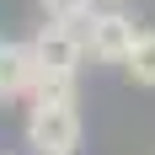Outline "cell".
Returning <instances> with one entry per match:
<instances>
[{
    "mask_svg": "<svg viewBox=\"0 0 155 155\" xmlns=\"http://www.w3.org/2000/svg\"><path fill=\"white\" fill-rule=\"evenodd\" d=\"M27 144L38 155H70L80 144V112H75V102H32V112H27Z\"/></svg>",
    "mask_w": 155,
    "mask_h": 155,
    "instance_id": "1",
    "label": "cell"
},
{
    "mask_svg": "<svg viewBox=\"0 0 155 155\" xmlns=\"http://www.w3.org/2000/svg\"><path fill=\"white\" fill-rule=\"evenodd\" d=\"M80 32H86V54L102 59V64H123L134 54V38H139V27L123 11H91L80 21Z\"/></svg>",
    "mask_w": 155,
    "mask_h": 155,
    "instance_id": "2",
    "label": "cell"
},
{
    "mask_svg": "<svg viewBox=\"0 0 155 155\" xmlns=\"http://www.w3.org/2000/svg\"><path fill=\"white\" fill-rule=\"evenodd\" d=\"M32 48H38L43 75H75L80 59H86V32L75 21H43V32L32 38Z\"/></svg>",
    "mask_w": 155,
    "mask_h": 155,
    "instance_id": "3",
    "label": "cell"
},
{
    "mask_svg": "<svg viewBox=\"0 0 155 155\" xmlns=\"http://www.w3.org/2000/svg\"><path fill=\"white\" fill-rule=\"evenodd\" d=\"M38 75H43V64H38V48L32 43H0V102L32 96Z\"/></svg>",
    "mask_w": 155,
    "mask_h": 155,
    "instance_id": "4",
    "label": "cell"
},
{
    "mask_svg": "<svg viewBox=\"0 0 155 155\" xmlns=\"http://www.w3.org/2000/svg\"><path fill=\"white\" fill-rule=\"evenodd\" d=\"M123 70L134 75V86H150L155 91V32H139L134 38V54L123 59Z\"/></svg>",
    "mask_w": 155,
    "mask_h": 155,
    "instance_id": "5",
    "label": "cell"
},
{
    "mask_svg": "<svg viewBox=\"0 0 155 155\" xmlns=\"http://www.w3.org/2000/svg\"><path fill=\"white\" fill-rule=\"evenodd\" d=\"M91 11H96V0H43V16H48V21H75V27H80Z\"/></svg>",
    "mask_w": 155,
    "mask_h": 155,
    "instance_id": "6",
    "label": "cell"
},
{
    "mask_svg": "<svg viewBox=\"0 0 155 155\" xmlns=\"http://www.w3.org/2000/svg\"><path fill=\"white\" fill-rule=\"evenodd\" d=\"M112 5H128V0H112Z\"/></svg>",
    "mask_w": 155,
    "mask_h": 155,
    "instance_id": "7",
    "label": "cell"
}]
</instances>
